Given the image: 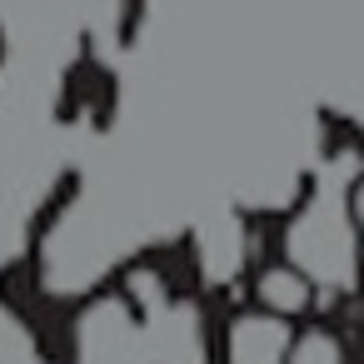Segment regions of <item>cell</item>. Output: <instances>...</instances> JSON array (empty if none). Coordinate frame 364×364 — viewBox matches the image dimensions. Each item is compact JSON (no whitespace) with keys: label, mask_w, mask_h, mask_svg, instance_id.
<instances>
[{"label":"cell","mask_w":364,"mask_h":364,"mask_svg":"<svg viewBox=\"0 0 364 364\" xmlns=\"http://www.w3.org/2000/svg\"><path fill=\"white\" fill-rule=\"evenodd\" d=\"M255 294H259V309H269V314H279V319L304 314V309L314 304V284H309L289 259L264 264V269H259V279H255Z\"/></svg>","instance_id":"5b68a950"},{"label":"cell","mask_w":364,"mask_h":364,"mask_svg":"<svg viewBox=\"0 0 364 364\" xmlns=\"http://www.w3.org/2000/svg\"><path fill=\"white\" fill-rule=\"evenodd\" d=\"M289 364H344V344H339V339H334L329 329H309V334H294Z\"/></svg>","instance_id":"8992f818"},{"label":"cell","mask_w":364,"mask_h":364,"mask_svg":"<svg viewBox=\"0 0 364 364\" xmlns=\"http://www.w3.org/2000/svg\"><path fill=\"white\" fill-rule=\"evenodd\" d=\"M294 329L269 309H245L225 329V364H289Z\"/></svg>","instance_id":"277c9868"},{"label":"cell","mask_w":364,"mask_h":364,"mask_svg":"<svg viewBox=\"0 0 364 364\" xmlns=\"http://www.w3.org/2000/svg\"><path fill=\"white\" fill-rule=\"evenodd\" d=\"M250 264V210H220L215 220H205L195 230V269L205 284H230L240 279Z\"/></svg>","instance_id":"3957f363"},{"label":"cell","mask_w":364,"mask_h":364,"mask_svg":"<svg viewBox=\"0 0 364 364\" xmlns=\"http://www.w3.org/2000/svg\"><path fill=\"white\" fill-rule=\"evenodd\" d=\"M75 364H150L145 314L125 294L95 299L75 324Z\"/></svg>","instance_id":"7a4b0ae2"},{"label":"cell","mask_w":364,"mask_h":364,"mask_svg":"<svg viewBox=\"0 0 364 364\" xmlns=\"http://www.w3.org/2000/svg\"><path fill=\"white\" fill-rule=\"evenodd\" d=\"M364 160L314 165L299 200L284 210V259L324 294H349L364 274V250L344 210V180Z\"/></svg>","instance_id":"6da1fadb"},{"label":"cell","mask_w":364,"mask_h":364,"mask_svg":"<svg viewBox=\"0 0 364 364\" xmlns=\"http://www.w3.org/2000/svg\"><path fill=\"white\" fill-rule=\"evenodd\" d=\"M344 210H349V225L359 235V250H364V165L344 180Z\"/></svg>","instance_id":"52a82bcc"}]
</instances>
